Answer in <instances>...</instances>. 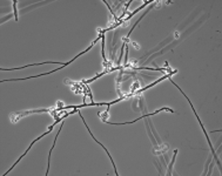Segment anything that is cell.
<instances>
[{"label": "cell", "instance_id": "obj_1", "mask_svg": "<svg viewBox=\"0 0 222 176\" xmlns=\"http://www.w3.org/2000/svg\"><path fill=\"white\" fill-rule=\"evenodd\" d=\"M176 154H178V150H174V156H173V159H172V162L169 163V167H168V175H172V169H173V164L175 162V157H176Z\"/></svg>", "mask_w": 222, "mask_h": 176}, {"label": "cell", "instance_id": "obj_2", "mask_svg": "<svg viewBox=\"0 0 222 176\" xmlns=\"http://www.w3.org/2000/svg\"><path fill=\"white\" fill-rule=\"evenodd\" d=\"M13 14H14V16H15V21H18V12H16V0H14L13 1Z\"/></svg>", "mask_w": 222, "mask_h": 176}]
</instances>
